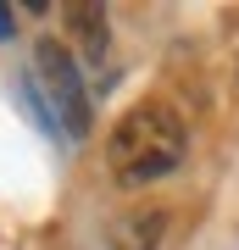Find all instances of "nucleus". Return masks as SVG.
Returning a JSON list of instances; mask_svg holds the SVG:
<instances>
[{
    "instance_id": "39448f33",
    "label": "nucleus",
    "mask_w": 239,
    "mask_h": 250,
    "mask_svg": "<svg viewBox=\"0 0 239 250\" xmlns=\"http://www.w3.org/2000/svg\"><path fill=\"white\" fill-rule=\"evenodd\" d=\"M0 39H11V11L0 6Z\"/></svg>"
},
{
    "instance_id": "7ed1b4c3",
    "label": "nucleus",
    "mask_w": 239,
    "mask_h": 250,
    "mask_svg": "<svg viewBox=\"0 0 239 250\" xmlns=\"http://www.w3.org/2000/svg\"><path fill=\"white\" fill-rule=\"evenodd\" d=\"M161 228H167V211L145 206V211H128L123 223L111 228V250H156Z\"/></svg>"
},
{
    "instance_id": "f03ea898",
    "label": "nucleus",
    "mask_w": 239,
    "mask_h": 250,
    "mask_svg": "<svg viewBox=\"0 0 239 250\" xmlns=\"http://www.w3.org/2000/svg\"><path fill=\"white\" fill-rule=\"evenodd\" d=\"M34 95H39V111L62 128L67 139H84L89 134V95H84V72L72 62V50L62 39H39L34 45Z\"/></svg>"
},
{
    "instance_id": "f257e3e1",
    "label": "nucleus",
    "mask_w": 239,
    "mask_h": 250,
    "mask_svg": "<svg viewBox=\"0 0 239 250\" xmlns=\"http://www.w3.org/2000/svg\"><path fill=\"white\" fill-rule=\"evenodd\" d=\"M189 150V134H184V117L161 100H145L133 106L123 123L111 128V145H106V161H111V178L117 184H156L184 161Z\"/></svg>"
},
{
    "instance_id": "20e7f679",
    "label": "nucleus",
    "mask_w": 239,
    "mask_h": 250,
    "mask_svg": "<svg viewBox=\"0 0 239 250\" xmlns=\"http://www.w3.org/2000/svg\"><path fill=\"white\" fill-rule=\"evenodd\" d=\"M67 28L78 34V45L95 62H106V11L100 6H67Z\"/></svg>"
}]
</instances>
